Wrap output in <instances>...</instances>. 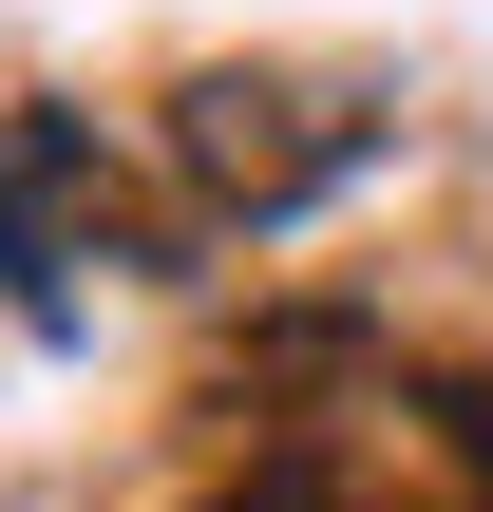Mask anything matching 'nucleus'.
I'll return each instance as SVG.
<instances>
[{
  "instance_id": "obj_1",
  "label": "nucleus",
  "mask_w": 493,
  "mask_h": 512,
  "mask_svg": "<svg viewBox=\"0 0 493 512\" xmlns=\"http://www.w3.org/2000/svg\"><path fill=\"white\" fill-rule=\"evenodd\" d=\"M171 152H190L209 209L285 228V209H323V190L380 152V114H361V95H304V76H190V95H171Z\"/></svg>"
},
{
  "instance_id": "obj_2",
  "label": "nucleus",
  "mask_w": 493,
  "mask_h": 512,
  "mask_svg": "<svg viewBox=\"0 0 493 512\" xmlns=\"http://www.w3.org/2000/svg\"><path fill=\"white\" fill-rule=\"evenodd\" d=\"M95 228H114V171H95V114L19 95V114H0V304H19L38 342H76V266H95Z\"/></svg>"
},
{
  "instance_id": "obj_3",
  "label": "nucleus",
  "mask_w": 493,
  "mask_h": 512,
  "mask_svg": "<svg viewBox=\"0 0 493 512\" xmlns=\"http://www.w3.org/2000/svg\"><path fill=\"white\" fill-rule=\"evenodd\" d=\"M209 512H361V494H342V475H323V456H266V475H247V494H209Z\"/></svg>"
},
{
  "instance_id": "obj_4",
  "label": "nucleus",
  "mask_w": 493,
  "mask_h": 512,
  "mask_svg": "<svg viewBox=\"0 0 493 512\" xmlns=\"http://www.w3.org/2000/svg\"><path fill=\"white\" fill-rule=\"evenodd\" d=\"M437 437L475 456V512H493V380H475V399H456V418H437Z\"/></svg>"
}]
</instances>
